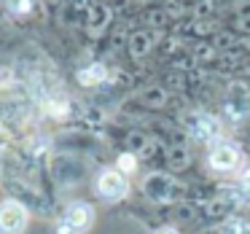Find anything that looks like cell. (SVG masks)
I'll use <instances>...</instances> for the list:
<instances>
[{
	"label": "cell",
	"instance_id": "26",
	"mask_svg": "<svg viewBox=\"0 0 250 234\" xmlns=\"http://www.w3.org/2000/svg\"><path fill=\"white\" fill-rule=\"evenodd\" d=\"M162 3H164V0H162Z\"/></svg>",
	"mask_w": 250,
	"mask_h": 234
},
{
	"label": "cell",
	"instance_id": "1",
	"mask_svg": "<svg viewBox=\"0 0 250 234\" xmlns=\"http://www.w3.org/2000/svg\"><path fill=\"white\" fill-rule=\"evenodd\" d=\"M94 223V207L86 205V202H76L65 210V215L60 218V226L57 232L60 234H83L89 232Z\"/></svg>",
	"mask_w": 250,
	"mask_h": 234
},
{
	"label": "cell",
	"instance_id": "2",
	"mask_svg": "<svg viewBox=\"0 0 250 234\" xmlns=\"http://www.w3.org/2000/svg\"><path fill=\"white\" fill-rule=\"evenodd\" d=\"M239 162H242V153H239V148L229 140L215 143V146H210V151H207V167H210L212 172H221V175L234 172V170L239 167Z\"/></svg>",
	"mask_w": 250,
	"mask_h": 234
},
{
	"label": "cell",
	"instance_id": "18",
	"mask_svg": "<svg viewBox=\"0 0 250 234\" xmlns=\"http://www.w3.org/2000/svg\"><path fill=\"white\" fill-rule=\"evenodd\" d=\"M231 30L239 38H250V17H234L231 19Z\"/></svg>",
	"mask_w": 250,
	"mask_h": 234
},
{
	"label": "cell",
	"instance_id": "19",
	"mask_svg": "<svg viewBox=\"0 0 250 234\" xmlns=\"http://www.w3.org/2000/svg\"><path fill=\"white\" fill-rule=\"evenodd\" d=\"M229 8L234 11V17H250V0H231Z\"/></svg>",
	"mask_w": 250,
	"mask_h": 234
},
{
	"label": "cell",
	"instance_id": "4",
	"mask_svg": "<svg viewBox=\"0 0 250 234\" xmlns=\"http://www.w3.org/2000/svg\"><path fill=\"white\" fill-rule=\"evenodd\" d=\"M188 132H191V137H194V140L215 146V143H221L223 127H221V119H218V116H212V113H196L194 119H191V124H188Z\"/></svg>",
	"mask_w": 250,
	"mask_h": 234
},
{
	"label": "cell",
	"instance_id": "21",
	"mask_svg": "<svg viewBox=\"0 0 250 234\" xmlns=\"http://www.w3.org/2000/svg\"><path fill=\"white\" fill-rule=\"evenodd\" d=\"M119 170H121V172H135V170H137V159L132 156V153H124V156L119 159Z\"/></svg>",
	"mask_w": 250,
	"mask_h": 234
},
{
	"label": "cell",
	"instance_id": "7",
	"mask_svg": "<svg viewBox=\"0 0 250 234\" xmlns=\"http://www.w3.org/2000/svg\"><path fill=\"white\" fill-rule=\"evenodd\" d=\"M172 189H175V180L169 175H148L146 180V191L156 199H167L172 194Z\"/></svg>",
	"mask_w": 250,
	"mask_h": 234
},
{
	"label": "cell",
	"instance_id": "13",
	"mask_svg": "<svg viewBox=\"0 0 250 234\" xmlns=\"http://www.w3.org/2000/svg\"><path fill=\"white\" fill-rule=\"evenodd\" d=\"M110 17H113V14H110L108 6H94L92 17H89V27H92L94 33H103V30L110 24Z\"/></svg>",
	"mask_w": 250,
	"mask_h": 234
},
{
	"label": "cell",
	"instance_id": "23",
	"mask_svg": "<svg viewBox=\"0 0 250 234\" xmlns=\"http://www.w3.org/2000/svg\"><path fill=\"white\" fill-rule=\"evenodd\" d=\"M159 234H178V232H175V229H162Z\"/></svg>",
	"mask_w": 250,
	"mask_h": 234
},
{
	"label": "cell",
	"instance_id": "24",
	"mask_svg": "<svg viewBox=\"0 0 250 234\" xmlns=\"http://www.w3.org/2000/svg\"><path fill=\"white\" fill-rule=\"evenodd\" d=\"M135 3H143V6H146V3H151V0H135Z\"/></svg>",
	"mask_w": 250,
	"mask_h": 234
},
{
	"label": "cell",
	"instance_id": "17",
	"mask_svg": "<svg viewBox=\"0 0 250 234\" xmlns=\"http://www.w3.org/2000/svg\"><path fill=\"white\" fill-rule=\"evenodd\" d=\"M237 194H239V199H242V202H248V205H250V167L245 170L242 175H239V183H237Z\"/></svg>",
	"mask_w": 250,
	"mask_h": 234
},
{
	"label": "cell",
	"instance_id": "3",
	"mask_svg": "<svg viewBox=\"0 0 250 234\" xmlns=\"http://www.w3.org/2000/svg\"><path fill=\"white\" fill-rule=\"evenodd\" d=\"M129 194V180L121 170H105L97 178V196L105 202H121Z\"/></svg>",
	"mask_w": 250,
	"mask_h": 234
},
{
	"label": "cell",
	"instance_id": "22",
	"mask_svg": "<svg viewBox=\"0 0 250 234\" xmlns=\"http://www.w3.org/2000/svg\"><path fill=\"white\" fill-rule=\"evenodd\" d=\"M169 156H172L175 167H183V164H186V151H183V148H172V153H169Z\"/></svg>",
	"mask_w": 250,
	"mask_h": 234
},
{
	"label": "cell",
	"instance_id": "5",
	"mask_svg": "<svg viewBox=\"0 0 250 234\" xmlns=\"http://www.w3.org/2000/svg\"><path fill=\"white\" fill-rule=\"evenodd\" d=\"M27 210H24L19 202L6 199L0 205V234H22L27 229Z\"/></svg>",
	"mask_w": 250,
	"mask_h": 234
},
{
	"label": "cell",
	"instance_id": "14",
	"mask_svg": "<svg viewBox=\"0 0 250 234\" xmlns=\"http://www.w3.org/2000/svg\"><path fill=\"white\" fill-rule=\"evenodd\" d=\"M143 103L151 105V108H162V105L167 103V92H164L162 86H151L146 94H143Z\"/></svg>",
	"mask_w": 250,
	"mask_h": 234
},
{
	"label": "cell",
	"instance_id": "20",
	"mask_svg": "<svg viewBox=\"0 0 250 234\" xmlns=\"http://www.w3.org/2000/svg\"><path fill=\"white\" fill-rule=\"evenodd\" d=\"M8 6H11V11H14V14H27V11H33L35 0H11Z\"/></svg>",
	"mask_w": 250,
	"mask_h": 234
},
{
	"label": "cell",
	"instance_id": "15",
	"mask_svg": "<svg viewBox=\"0 0 250 234\" xmlns=\"http://www.w3.org/2000/svg\"><path fill=\"white\" fill-rule=\"evenodd\" d=\"M218 54H221V51L212 46V41H210V43H207V41H202V43L194 46V57H196L199 62H210V60H215Z\"/></svg>",
	"mask_w": 250,
	"mask_h": 234
},
{
	"label": "cell",
	"instance_id": "6",
	"mask_svg": "<svg viewBox=\"0 0 250 234\" xmlns=\"http://www.w3.org/2000/svg\"><path fill=\"white\" fill-rule=\"evenodd\" d=\"M156 33L148 27L143 30H135V33H129V38H126V46H129V54L137 57V60H143V57H148L153 51V46H156Z\"/></svg>",
	"mask_w": 250,
	"mask_h": 234
},
{
	"label": "cell",
	"instance_id": "16",
	"mask_svg": "<svg viewBox=\"0 0 250 234\" xmlns=\"http://www.w3.org/2000/svg\"><path fill=\"white\" fill-rule=\"evenodd\" d=\"M180 49H183V41H180L178 33H167L162 38V51L164 54H178Z\"/></svg>",
	"mask_w": 250,
	"mask_h": 234
},
{
	"label": "cell",
	"instance_id": "11",
	"mask_svg": "<svg viewBox=\"0 0 250 234\" xmlns=\"http://www.w3.org/2000/svg\"><path fill=\"white\" fill-rule=\"evenodd\" d=\"M162 6H164V11H167V17L172 19V24H178V22H183V19L191 17L188 0H164Z\"/></svg>",
	"mask_w": 250,
	"mask_h": 234
},
{
	"label": "cell",
	"instance_id": "10",
	"mask_svg": "<svg viewBox=\"0 0 250 234\" xmlns=\"http://www.w3.org/2000/svg\"><path fill=\"white\" fill-rule=\"evenodd\" d=\"M212 46H215L221 54H226V51H234V49H239L242 46V38H239L234 30H221V33H215L212 35Z\"/></svg>",
	"mask_w": 250,
	"mask_h": 234
},
{
	"label": "cell",
	"instance_id": "12",
	"mask_svg": "<svg viewBox=\"0 0 250 234\" xmlns=\"http://www.w3.org/2000/svg\"><path fill=\"white\" fill-rule=\"evenodd\" d=\"M146 24H148V30H153V33H162L164 27L172 24V19L167 17L164 6H153V8H148V14H146Z\"/></svg>",
	"mask_w": 250,
	"mask_h": 234
},
{
	"label": "cell",
	"instance_id": "9",
	"mask_svg": "<svg viewBox=\"0 0 250 234\" xmlns=\"http://www.w3.org/2000/svg\"><path fill=\"white\" fill-rule=\"evenodd\" d=\"M105 78H108V67H105L103 62H92V65H86L81 73H78V81H81L83 86H97V84H103Z\"/></svg>",
	"mask_w": 250,
	"mask_h": 234
},
{
	"label": "cell",
	"instance_id": "8",
	"mask_svg": "<svg viewBox=\"0 0 250 234\" xmlns=\"http://www.w3.org/2000/svg\"><path fill=\"white\" fill-rule=\"evenodd\" d=\"M226 0H196L191 6V17L196 19H218V14L223 11Z\"/></svg>",
	"mask_w": 250,
	"mask_h": 234
},
{
	"label": "cell",
	"instance_id": "25",
	"mask_svg": "<svg viewBox=\"0 0 250 234\" xmlns=\"http://www.w3.org/2000/svg\"><path fill=\"white\" fill-rule=\"evenodd\" d=\"M188 3H191V6H194V3H196V0H188Z\"/></svg>",
	"mask_w": 250,
	"mask_h": 234
}]
</instances>
